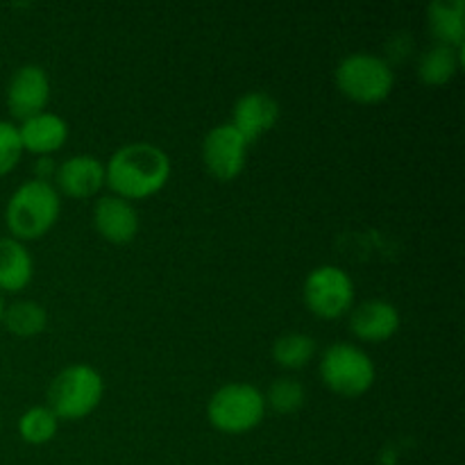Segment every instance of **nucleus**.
Returning a JSON list of instances; mask_svg holds the SVG:
<instances>
[{"instance_id": "obj_1", "label": "nucleus", "mask_w": 465, "mask_h": 465, "mask_svg": "<svg viewBox=\"0 0 465 465\" xmlns=\"http://www.w3.org/2000/svg\"><path fill=\"white\" fill-rule=\"evenodd\" d=\"M171 177V159L153 143H127L104 163V184L114 195L125 200H143L166 186Z\"/></svg>"}, {"instance_id": "obj_2", "label": "nucleus", "mask_w": 465, "mask_h": 465, "mask_svg": "<svg viewBox=\"0 0 465 465\" xmlns=\"http://www.w3.org/2000/svg\"><path fill=\"white\" fill-rule=\"evenodd\" d=\"M62 200L57 189L45 182L30 180L18 186L5 207V223L16 241H36L53 230Z\"/></svg>"}, {"instance_id": "obj_3", "label": "nucleus", "mask_w": 465, "mask_h": 465, "mask_svg": "<svg viewBox=\"0 0 465 465\" xmlns=\"http://www.w3.org/2000/svg\"><path fill=\"white\" fill-rule=\"evenodd\" d=\"M104 395V381L95 368L75 363L50 381L48 409L64 420H80L95 411Z\"/></svg>"}, {"instance_id": "obj_4", "label": "nucleus", "mask_w": 465, "mask_h": 465, "mask_svg": "<svg viewBox=\"0 0 465 465\" xmlns=\"http://www.w3.org/2000/svg\"><path fill=\"white\" fill-rule=\"evenodd\" d=\"M393 84V68L386 59L377 57V54H350L336 68V86L345 98L354 100V103H381L391 95Z\"/></svg>"}, {"instance_id": "obj_5", "label": "nucleus", "mask_w": 465, "mask_h": 465, "mask_svg": "<svg viewBox=\"0 0 465 465\" xmlns=\"http://www.w3.org/2000/svg\"><path fill=\"white\" fill-rule=\"evenodd\" d=\"M266 398L252 384H227L212 395L209 422L223 434H245L263 420Z\"/></svg>"}, {"instance_id": "obj_6", "label": "nucleus", "mask_w": 465, "mask_h": 465, "mask_svg": "<svg viewBox=\"0 0 465 465\" xmlns=\"http://www.w3.org/2000/svg\"><path fill=\"white\" fill-rule=\"evenodd\" d=\"M321 377L334 393L343 398H359L375 381V363L363 350L350 343H336L322 354Z\"/></svg>"}, {"instance_id": "obj_7", "label": "nucleus", "mask_w": 465, "mask_h": 465, "mask_svg": "<svg viewBox=\"0 0 465 465\" xmlns=\"http://www.w3.org/2000/svg\"><path fill=\"white\" fill-rule=\"evenodd\" d=\"M304 302L313 316L325 321L343 316L354 302L352 277L339 266L313 268L304 282Z\"/></svg>"}, {"instance_id": "obj_8", "label": "nucleus", "mask_w": 465, "mask_h": 465, "mask_svg": "<svg viewBox=\"0 0 465 465\" xmlns=\"http://www.w3.org/2000/svg\"><path fill=\"white\" fill-rule=\"evenodd\" d=\"M248 145V141L230 123L213 127L203 143V162L209 175L221 182L236 180L245 168Z\"/></svg>"}, {"instance_id": "obj_9", "label": "nucleus", "mask_w": 465, "mask_h": 465, "mask_svg": "<svg viewBox=\"0 0 465 465\" xmlns=\"http://www.w3.org/2000/svg\"><path fill=\"white\" fill-rule=\"evenodd\" d=\"M50 100L48 73L36 64H25L7 84V109L12 116L27 121L45 109Z\"/></svg>"}, {"instance_id": "obj_10", "label": "nucleus", "mask_w": 465, "mask_h": 465, "mask_svg": "<svg viewBox=\"0 0 465 465\" xmlns=\"http://www.w3.org/2000/svg\"><path fill=\"white\" fill-rule=\"evenodd\" d=\"M94 225L104 241L125 245L139 234V212L130 200L118 198V195H103L100 200H95Z\"/></svg>"}, {"instance_id": "obj_11", "label": "nucleus", "mask_w": 465, "mask_h": 465, "mask_svg": "<svg viewBox=\"0 0 465 465\" xmlns=\"http://www.w3.org/2000/svg\"><path fill=\"white\" fill-rule=\"evenodd\" d=\"M277 118H280V104L272 95L266 91H250V94L241 95L234 104V114H232L230 125L243 136L248 143L257 141L266 132L275 127Z\"/></svg>"}, {"instance_id": "obj_12", "label": "nucleus", "mask_w": 465, "mask_h": 465, "mask_svg": "<svg viewBox=\"0 0 465 465\" xmlns=\"http://www.w3.org/2000/svg\"><path fill=\"white\" fill-rule=\"evenodd\" d=\"M57 186L68 198H94L104 184V163L94 154H75L57 166Z\"/></svg>"}, {"instance_id": "obj_13", "label": "nucleus", "mask_w": 465, "mask_h": 465, "mask_svg": "<svg viewBox=\"0 0 465 465\" xmlns=\"http://www.w3.org/2000/svg\"><path fill=\"white\" fill-rule=\"evenodd\" d=\"M350 330L357 339L368 341V343H381L400 330V313L386 300H368L352 312Z\"/></svg>"}, {"instance_id": "obj_14", "label": "nucleus", "mask_w": 465, "mask_h": 465, "mask_svg": "<svg viewBox=\"0 0 465 465\" xmlns=\"http://www.w3.org/2000/svg\"><path fill=\"white\" fill-rule=\"evenodd\" d=\"M23 150L32 154L48 157L50 153H57L68 139V125L62 116L50 112H41L36 116L27 118L18 127Z\"/></svg>"}, {"instance_id": "obj_15", "label": "nucleus", "mask_w": 465, "mask_h": 465, "mask_svg": "<svg viewBox=\"0 0 465 465\" xmlns=\"http://www.w3.org/2000/svg\"><path fill=\"white\" fill-rule=\"evenodd\" d=\"M35 262L16 239H0V291L18 293L32 282Z\"/></svg>"}, {"instance_id": "obj_16", "label": "nucleus", "mask_w": 465, "mask_h": 465, "mask_svg": "<svg viewBox=\"0 0 465 465\" xmlns=\"http://www.w3.org/2000/svg\"><path fill=\"white\" fill-rule=\"evenodd\" d=\"M465 3L463 0H439L430 5V25L440 45L463 48L465 36Z\"/></svg>"}, {"instance_id": "obj_17", "label": "nucleus", "mask_w": 465, "mask_h": 465, "mask_svg": "<svg viewBox=\"0 0 465 465\" xmlns=\"http://www.w3.org/2000/svg\"><path fill=\"white\" fill-rule=\"evenodd\" d=\"M459 66H461V48L436 44L418 59V77L431 86L448 84L457 75Z\"/></svg>"}, {"instance_id": "obj_18", "label": "nucleus", "mask_w": 465, "mask_h": 465, "mask_svg": "<svg viewBox=\"0 0 465 465\" xmlns=\"http://www.w3.org/2000/svg\"><path fill=\"white\" fill-rule=\"evenodd\" d=\"M3 325L14 336L30 339V336L41 334L45 330V325H48V313L35 300H18V302L5 307Z\"/></svg>"}, {"instance_id": "obj_19", "label": "nucleus", "mask_w": 465, "mask_h": 465, "mask_svg": "<svg viewBox=\"0 0 465 465\" xmlns=\"http://www.w3.org/2000/svg\"><path fill=\"white\" fill-rule=\"evenodd\" d=\"M316 357V341L307 334H284L272 343V359L277 366L289 368V371H300L312 359Z\"/></svg>"}, {"instance_id": "obj_20", "label": "nucleus", "mask_w": 465, "mask_h": 465, "mask_svg": "<svg viewBox=\"0 0 465 465\" xmlns=\"http://www.w3.org/2000/svg\"><path fill=\"white\" fill-rule=\"evenodd\" d=\"M59 418L48 407H32L18 420V434L25 443L44 445L50 443L57 434Z\"/></svg>"}, {"instance_id": "obj_21", "label": "nucleus", "mask_w": 465, "mask_h": 465, "mask_svg": "<svg viewBox=\"0 0 465 465\" xmlns=\"http://www.w3.org/2000/svg\"><path fill=\"white\" fill-rule=\"evenodd\" d=\"M304 398V386L300 384L298 380H291V377H280V380L272 381V386L268 389V398L266 402L275 409L277 413H295L298 409H302Z\"/></svg>"}, {"instance_id": "obj_22", "label": "nucleus", "mask_w": 465, "mask_h": 465, "mask_svg": "<svg viewBox=\"0 0 465 465\" xmlns=\"http://www.w3.org/2000/svg\"><path fill=\"white\" fill-rule=\"evenodd\" d=\"M21 154L23 145L21 136H18V127L12 125L9 121H0V177H5L16 168Z\"/></svg>"}, {"instance_id": "obj_23", "label": "nucleus", "mask_w": 465, "mask_h": 465, "mask_svg": "<svg viewBox=\"0 0 465 465\" xmlns=\"http://www.w3.org/2000/svg\"><path fill=\"white\" fill-rule=\"evenodd\" d=\"M35 173H36L35 180L45 182V184H50V180H53V177L57 175V163H54L50 157H41L39 162H36Z\"/></svg>"}, {"instance_id": "obj_24", "label": "nucleus", "mask_w": 465, "mask_h": 465, "mask_svg": "<svg viewBox=\"0 0 465 465\" xmlns=\"http://www.w3.org/2000/svg\"><path fill=\"white\" fill-rule=\"evenodd\" d=\"M3 313H5V302H3V295H0V322H3Z\"/></svg>"}]
</instances>
